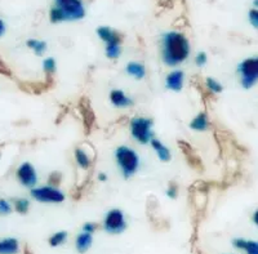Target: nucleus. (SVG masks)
Returning <instances> with one entry per match:
<instances>
[{
    "label": "nucleus",
    "instance_id": "f257e3e1",
    "mask_svg": "<svg viewBox=\"0 0 258 254\" xmlns=\"http://www.w3.org/2000/svg\"><path fill=\"white\" fill-rule=\"evenodd\" d=\"M190 43L182 32H165L161 38V58L167 66H177L187 59Z\"/></svg>",
    "mask_w": 258,
    "mask_h": 254
},
{
    "label": "nucleus",
    "instance_id": "f03ea898",
    "mask_svg": "<svg viewBox=\"0 0 258 254\" xmlns=\"http://www.w3.org/2000/svg\"><path fill=\"white\" fill-rule=\"evenodd\" d=\"M115 161L124 178H131L140 168V158L137 152L128 146H119L115 150Z\"/></svg>",
    "mask_w": 258,
    "mask_h": 254
},
{
    "label": "nucleus",
    "instance_id": "7ed1b4c3",
    "mask_svg": "<svg viewBox=\"0 0 258 254\" xmlns=\"http://www.w3.org/2000/svg\"><path fill=\"white\" fill-rule=\"evenodd\" d=\"M153 119L144 116L133 117L129 123L131 126V135L132 137L141 145H147L150 141L153 140L154 132H153Z\"/></svg>",
    "mask_w": 258,
    "mask_h": 254
},
{
    "label": "nucleus",
    "instance_id": "20e7f679",
    "mask_svg": "<svg viewBox=\"0 0 258 254\" xmlns=\"http://www.w3.org/2000/svg\"><path fill=\"white\" fill-rule=\"evenodd\" d=\"M238 74L243 88L249 89L258 83V57L246 58L238 66Z\"/></svg>",
    "mask_w": 258,
    "mask_h": 254
},
{
    "label": "nucleus",
    "instance_id": "39448f33",
    "mask_svg": "<svg viewBox=\"0 0 258 254\" xmlns=\"http://www.w3.org/2000/svg\"><path fill=\"white\" fill-rule=\"evenodd\" d=\"M31 198L35 199L39 203H52V204H59V203L64 202V194L61 190H58V187L52 186H41V187H34L31 188Z\"/></svg>",
    "mask_w": 258,
    "mask_h": 254
},
{
    "label": "nucleus",
    "instance_id": "423d86ee",
    "mask_svg": "<svg viewBox=\"0 0 258 254\" xmlns=\"http://www.w3.org/2000/svg\"><path fill=\"white\" fill-rule=\"evenodd\" d=\"M126 228L125 216L120 209H111L103 219V230L111 235H119Z\"/></svg>",
    "mask_w": 258,
    "mask_h": 254
},
{
    "label": "nucleus",
    "instance_id": "0eeeda50",
    "mask_svg": "<svg viewBox=\"0 0 258 254\" xmlns=\"http://www.w3.org/2000/svg\"><path fill=\"white\" fill-rule=\"evenodd\" d=\"M54 3L62 11L66 21H78L85 17V8L82 0H54Z\"/></svg>",
    "mask_w": 258,
    "mask_h": 254
},
{
    "label": "nucleus",
    "instance_id": "6e6552de",
    "mask_svg": "<svg viewBox=\"0 0 258 254\" xmlns=\"http://www.w3.org/2000/svg\"><path fill=\"white\" fill-rule=\"evenodd\" d=\"M16 175H17V179L20 181V183L22 184V186L29 187V188L36 187V183H38V174H36V170L32 164H21L20 167H18Z\"/></svg>",
    "mask_w": 258,
    "mask_h": 254
},
{
    "label": "nucleus",
    "instance_id": "1a4fd4ad",
    "mask_svg": "<svg viewBox=\"0 0 258 254\" xmlns=\"http://www.w3.org/2000/svg\"><path fill=\"white\" fill-rule=\"evenodd\" d=\"M185 83V73L182 70H174L169 73L165 78V87L169 91L181 92Z\"/></svg>",
    "mask_w": 258,
    "mask_h": 254
},
{
    "label": "nucleus",
    "instance_id": "9d476101",
    "mask_svg": "<svg viewBox=\"0 0 258 254\" xmlns=\"http://www.w3.org/2000/svg\"><path fill=\"white\" fill-rule=\"evenodd\" d=\"M178 146H179V149L183 151V154H185V158H186V160H187V163L190 164V167H192L194 169H197V170H202L203 163H202V160L199 159V156L195 154V151L192 150V147H191L187 142H185V141H179Z\"/></svg>",
    "mask_w": 258,
    "mask_h": 254
},
{
    "label": "nucleus",
    "instance_id": "9b49d317",
    "mask_svg": "<svg viewBox=\"0 0 258 254\" xmlns=\"http://www.w3.org/2000/svg\"><path fill=\"white\" fill-rule=\"evenodd\" d=\"M97 35L100 36L101 40L105 44L109 43H120L123 41V34L115 31L111 27L102 26L97 29Z\"/></svg>",
    "mask_w": 258,
    "mask_h": 254
},
{
    "label": "nucleus",
    "instance_id": "f8f14e48",
    "mask_svg": "<svg viewBox=\"0 0 258 254\" xmlns=\"http://www.w3.org/2000/svg\"><path fill=\"white\" fill-rule=\"evenodd\" d=\"M110 101L115 107L119 108H126L133 106V99L131 97L126 96L121 89H114L110 93Z\"/></svg>",
    "mask_w": 258,
    "mask_h": 254
},
{
    "label": "nucleus",
    "instance_id": "ddd939ff",
    "mask_svg": "<svg viewBox=\"0 0 258 254\" xmlns=\"http://www.w3.org/2000/svg\"><path fill=\"white\" fill-rule=\"evenodd\" d=\"M232 245L236 249L244 250L246 254H258V241H254V240L238 237V239L232 240Z\"/></svg>",
    "mask_w": 258,
    "mask_h": 254
},
{
    "label": "nucleus",
    "instance_id": "4468645a",
    "mask_svg": "<svg viewBox=\"0 0 258 254\" xmlns=\"http://www.w3.org/2000/svg\"><path fill=\"white\" fill-rule=\"evenodd\" d=\"M20 241L16 237H3L0 239V254H18Z\"/></svg>",
    "mask_w": 258,
    "mask_h": 254
},
{
    "label": "nucleus",
    "instance_id": "2eb2a0df",
    "mask_svg": "<svg viewBox=\"0 0 258 254\" xmlns=\"http://www.w3.org/2000/svg\"><path fill=\"white\" fill-rule=\"evenodd\" d=\"M150 145H151L153 149L155 150L159 160L164 161V163L170 161V159H172V154H170V150L165 146L164 143L160 142V141L156 140V138H153V140L150 141Z\"/></svg>",
    "mask_w": 258,
    "mask_h": 254
},
{
    "label": "nucleus",
    "instance_id": "dca6fc26",
    "mask_svg": "<svg viewBox=\"0 0 258 254\" xmlns=\"http://www.w3.org/2000/svg\"><path fill=\"white\" fill-rule=\"evenodd\" d=\"M92 244H93V236H92V234H88V232H82L75 239V248L82 254L87 253L91 249Z\"/></svg>",
    "mask_w": 258,
    "mask_h": 254
},
{
    "label": "nucleus",
    "instance_id": "f3484780",
    "mask_svg": "<svg viewBox=\"0 0 258 254\" xmlns=\"http://www.w3.org/2000/svg\"><path fill=\"white\" fill-rule=\"evenodd\" d=\"M79 108H80V111H82V115H83V121H84L85 131L89 132L91 131L92 124H93V121H94V115H93V112H92L91 106H89V101L87 102V99L83 98L82 102H80V105H79Z\"/></svg>",
    "mask_w": 258,
    "mask_h": 254
},
{
    "label": "nucleus",
    "instance_id": "a211bd4d",
    "mask_svg": "<svg viewBox=\"0 0 258 254\" xmlns=\"http://www.w3.org/2000/svg\"><path fill=\"white\" fill-rule=\"evenodd\" d=\"M125 71L128 75L135 78L136 80H142L146 76V68L140 62H129V64H126Z\"/></svg>",
    "mask_w": 258,
    "mask_h": 254
},
{
    "label": "nucleus",
    "instance_id": "6ab92c4d",
    "mask_svg": "<svg viewBox=\"0 0 258 254\" xmlns=\"http://www.w3.org/2000/svg\"><path fill=\"white\" fill-rule=\"evenodd\" d=\"M74 155H75V161L79 165L82 169H89L92 167V159L88 155V152L83 150L82 147H77L75 151H74Z\"/></svg>",
    "mask_w": 258,
    "mask_h": 254
},
{
    "label": "nucleus",
    "instance_id": "aec40b11",
    "mask_svg": "<svg viewBox=\"0 0 258 254\" xmlns=\"http://www.w3.org/2000/svg\"><path fill=\"white\" fill-rule=\"evenodd\" d=\"M209 126V120L206 112H199L190 121V128L197 132H206Z\"/></svg>",
    "mask_w": 258,
    "mask_h": 254
},
{
    "label": "nucleus",
    "instance_id": "412c9836",
    "mask_svg": "<svg viewBox=\"0 0 258 254\" xmlns=\"http://www.w3.org/2000/svg\"><path fill=\"white\" fill-rule=\"evenodd\" d=\"M105 53H106V57H107V58L117 59L121 54V44L120 43L106 44Z\"/></svg>",
    "mask_w": 258,
    "mask_h": 254
},
{
    "label": "nucleus",
    "instance_id": "4be33fe9",
    "mask_svg": "<svg viewBox=\"0 0 258 254\" xmlns=\"http://www.w3.org/2000/svg\"><path fill=\"white\" fill-rule=\"evenodd\" d=\"M27 47L34 50L36 56H43L47 50V43L43 40H36V39H30L27 41Z\"/></svg>",
    "mask_w": 258,
    "mask_h": 254
},
{
    "label": "nucleus",
    "instance_id": "5701e85b",
    "mask_svg": "<svg viewBox=\"0 0 258 254\" xmlns=\"http://www.w3.org/2000/svg\"><path fill=\"white\" fill-rule=\"evenodd\" d=\"M66 240H68V232H66V231H58V232H54V234L48 239V242H49L50 246L57 248V246H61L62 244H64Z\"/></svg>",
    "mask_w": 258,
    "mask_h": 254
},
{
    "label": "nucleus",
    "instance_id": "b1692460",
    "mask_svg": "<svg viewBox=\"0 0 258 254\" xmlns=\"http://www.w3.org/2000/svg\"><path fill=\"white\" fill-rule=\"evenodd\" d=\"M30 209V202L25 198L17 199L15 202V211L20 214H26Z\"/></svg>",
    "mask_w": 258,
    "mask_h": 254
},
{
    "label": "nucleus",
    "instance_id": "393cba45",
    "mask_svg": "<svg viewBox=\"0 0 258 254\" xmlns=\"http://www.w3.org/2000/svg\"><path fill=\"white\" fill-rule=\"evenodd\" d=\"M49 20H50V22H53V24H59V22H63V21H66V17H64V15L62 13L61 9L57 8V7L54 6V7H52V9H50Z\"/></svg>",
    "mask_w": 258,
    "mask_h": 254
},
{
    "label": "nucleus",
    "instance_id": "a878e982",
    "mask_svg": "<svg viewBox=\"0 0 258 254\" xmlns=\"http://www.w3.org/2000/svg\"><path fill=\"white\" fill-rule=\"evenodd\" d=\"M206 85L208 88V91L212 92V93H221L223 91L222 84L218 80L213 79V78H207Z\"/></svg>",
    "mask_w": 258,
    "mask_h": 254
},
{
    "label": "nucleus",
    "instance_id": "bb28decb",
    "mask_svg": "<svg viewBox=\"0 0 258 254\" xmlns=\"http://www.w3.org/2000/svg\"><path fill=\"white\" fill-rule=\"evenodd\" d=\"M43 70H44L45 75L52 76L54 71H56V61H54V58H52V57L45 58L43 61Z\"/></svg>",
    "mask_w": 258,
    "mask_h": 254
},
{
    "label": "nucleus",
    "instance_id": "cd10ccee",
    "mask_svg": "<svg viewBox=\"0 0 258 254\" xmlns=\"http://www.w3.org/2000/svg\"><path fill=\"white\" fill-rule=\"evenodd\" d=\"M12 213V205L6 199H0V216H8Z\"/></svg>",
    "mask_w": 258,
    "mask_h": 254
},
{
    "label": "nucleus",
    "instance_id": "c85d7f7f",
    "mask_svg": "<svg viewBox=\"0 0 258 254\" xmlns=\"http://www.w3.org/2000/svg\"><path fill=\"white\" fill-rule=\"evenodd\" d=\"M62 182V174L59 172H53L52 174H49V178H48V184L52 187H58Z\"/></svg>",
    "mask_w": 258,
    "mask_h": 254
},
{
    "label": "nucleus",
    "instance_id": "c756f323",
    "mask_svg": "<svg viewBox=\"0 0 258 254\" xmlns=\"http://www.w3.org/2000/svg\"><path fill=\"white\" fill-rule=\"evenodd\" d=\"M178 195V186L174 182H170L167 188V196L170 199H176Z\"/></svg>",
    "mask_w": 258,
    "mask_h": 254
},
{
    "label": "nucleus",
    "instance_id": "7c9ffc66",
    "mask_svg": "<svg viewBox=\"0 0 258 254\" xmlns=\"http://www.w3.org/2000/svg\"><path fill=\"white\" fill-rule=\"evenodd\" d=\"M207 61H208V57H207L206 52H199L197 54V57H195V64H197V66H199V68H203V66L207 64Z\"/></svg>",
    "mask_w": 258,
    "mask_h": 254
},
{
    "label": "nucleus",
    "instance_id": "2f4dec72",
    "mask_svg": "<svg viewBox=\"0 0 258 254\" xmlns=\"http://www.w3.org/2000/svg\"><path fill=\"white\" fill-rule=\"evenodd\" d=\"M248 16H249L250 25L255 27V29H258V9H250Z\"/></svg>",
    "mask_w": 258,
    "mask_h": 254
},
{
    "label": "nucleus",
    "instance_id": "473e14b6",
    "mask_svg": "<svg viewBox=\"0 0 258 254\" xmlns=\"http://www.w3.org/2000/svg\"><path fill=\"white\" fill-rule=\"evenodd\" d=\"M97 230V223L94 222H87L83 226V232H88V234L93 235L94 231Z\"/></svg>",
    "mask_w": 258,
    "mask_h": 254
},
{
    "label": "nucleus",
    "instance_id": "72a5a7b5",
    "mask_svg": "<svg viewBox=\"0 0 258 254\" xmlns=\"http://www.w3.org/2000/svg\"><path fill=\"white\" fill-rule=\"evenodd\" d=\"M4 32H6V24L3 20H0V38L4 35Z\"/></svg>",
    "mask_w": 258,
    "mask_h": 254
},
{
    "label": "nucleus",
    "instance_id": "f704fd0d",
    "mask_svg": "<svg viewBox=\"0 0 258 254\" xmlns=\"http://www.w3.org/2000/svg\"><path fill=\"white\" fill-rule=\"evenodd\" d=\"M253 222L255 223V226H258V209L253 213Z\"/></svg>",
    "mask_w": 258,
    "mask_h": 254
},
{
    "label": "nucleus",
    "instance_id": "c9c22d12",
    "mask_svg": "<svg viewBox=\"0 0 258 254\" xmlns=\"http://www.w3.org/2000/svg\"><path fill=\"white\" fill-rule=\"evenodd\" d=\"M98 179L103 182V181H106V179H107V177H106L105 173H100V174H98Z\"/></svg>",
    "mask_w": 258,
    "mask_h": 254
},
{
    "label": "nucleus",
    "instance_id": "e433bc0d",
    "mask_svg": "<svg viewBox=\"0 0 258 254\" xmlns=\"http://www.w3.org/2000/svg\"><path fill=\"white\" fill-rule=\"evenodd\" d=\"M25 254H32V253H31V251H30L29 246H26V248H25Z\"/></svg>",
    "mask_w": 258,
    "mask_h": 254
},
{
    "label": "nucleus",
    "instance_id": "4c0bfd02",
    "mask_svg": "<svg viewBox=\"0 0 258 254\" xmlns=\"http://www.w3.org/2000/svg\"><path fill=\"white\" fill-rule=\"evenodd\" d=\"M253 4H254V7H255L254 9H258V0H254V2H253Z\"/></svg>",
    "mask_w": 258,
    "mask_h": 254
}]
</instances>
